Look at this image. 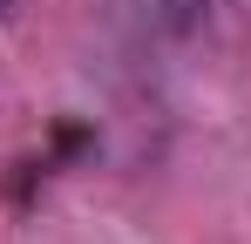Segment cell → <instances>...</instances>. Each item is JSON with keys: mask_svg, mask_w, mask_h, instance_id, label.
<instances>
[{"mask_svg": "<svg viewBox=\"0 0 251 244\" xmlns=\"http://www.w3.org/2000/svg\"><path fill=\"white\" fill-rule=\"evenodd\" d=\"M204 7L210 0H156V21H163L170 34H190V27L204 21Z\"/></svg>", "mask_w": 251, "mask_h": 244, "instance_id": "6da1fadb", "label": "cell"}, {"mask_svg": "<svg viewBox=\"0 0 251 244\" xmlns=\"http://www.w3.org/2000/svg\"><path fill=\"white\" fill-rule=\"evenodd\" d=\"M54 143H61V156H75V149H88V143H95V136H88V129H61V136H54Z\"/></svg>", "mask_w": 251, "mask_h": 244, "instance_id": "7a4b0ae2", "label": "cell"}, {"mask_svg": "<svg viewBox=\"0 0 251 244\" xmlns=\"http://www.w3.org/2000/svg\"><path fill=\"white\" fill-rule=\"evenodd\" d=\"M7 14H14V0H0V21H7Z\"/></svg>", "mask_w": 251, "mask_h": 244, "instance_id": "3957f363", "label": "cell"}]
</instances>
